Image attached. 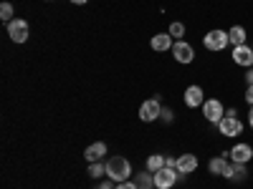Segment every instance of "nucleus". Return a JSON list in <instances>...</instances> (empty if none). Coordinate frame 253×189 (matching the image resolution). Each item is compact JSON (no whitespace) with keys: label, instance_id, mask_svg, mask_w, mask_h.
<instances>
[{"label":"nucleus","instance_id":"9b49d317","mask_svg":"<svg viewBox=\"0 0 253 189\" xmlns=\"http://www.w3.org/2000/svg\"><path fill=\"white\" fill-rule=\"evenodd\" d=\"M230 159H233L236 164H248L253 159V146L251 144H236L233 149H230Z\"/></svg>","mask_w":253,"mask_h":189},{"label":"nucleus","instance_id":"a211bd4d","mask_svg":"<svg viewBox=\"0 0 253 189\" xmlns=\"http://www.w3.org/2000/svg\"><path fill=\"white\" fill-rule=\"evenodd\" d=\"M162 166H165V157L162 154H152V157H147V172H160L162 169Z\"/></svg>","mask_w":253,"mask_h":189},{"label":"nucleus","instance_id":"1a4fd4ad","mask_svg":"<svg viewBox=\"0 0 253 189\" xmlns=\"http://www.w3.org/2000/svg\"><path fill=\"white\" fill-rule=\"evenodd\" d=\"M205 103V91L198 86V83H193V86L185 89V106L187 109H198Z\"/></svg>","mask_w":253,"mask_h":189},{"label":"nucleus","instance_id":"f3484780","mask_svg":"<svg viewBox=\"0 0 253 189\" xmlns=\"http://www.w3.org/2000/svg\"><path fill=\"white\" fill-rule=\"evenodd\" d=\"M134 184H137L139 189H155V174H152V172H139Z\"/></svg>","mask_w":253,"mask_h":189},{"label":"nucleus","instance_id":"7c9ffc66","mask_svg":"<svg viewBox=\"0 0 253 189\" xmlns=\"http://www.w3.org/2000/svg\"><path fill=\"white\" fill-rule=\"evenodd\" d=\"M74 5H84V3H89V0H71Z\"/></svg>","mask_w":253,"mask_h":189},{"label":"nucleus","instance_id":"9d476101","mask_svg":"<svg viewBox=\"0 0 253 189\" xmlns=\"http://www.w3.org/2000/svg\"><path fill=\"white\" fill-rule=\"evenodd\" d=\"M233 63L243 68H253V48L246 43V46H236L233 48Z\"/></svg>","mask_w":253,"mask_h":189},{"label":"nucleus","instance_id":"39448f33","mask_svg":"<svg viewBox=\"0 0 253 189\" xmlns=\"http://www.w3.org/2000/svg\"><path fill=\"white\" fill-rule=\"evenodd\" d=\"M203 116L210 121V124H220V119L225 116V106H223V103L218 101V98H205V103H203Z\"/></svg>","mask_w":253,"mask_h":189},{"label":"nucleus","instance_id":"cd10ccee","mask_svg":"<svg viewBox=\"0 0 253 189\" xmlns=\"http://www.w3.org/2000/svg\"><path fill=\"white\" fill-rule=\"evenodd\" d=\"M246 101L253 106V86H248V89H246Z\"/></svg>","mask_w":253,"mask_h":189},{"label":"nucleus","instance_id":"6e6552de","mask_svg":"<svg viewBox=\"0 0 253 189\" xmlns=\"http://www.w3.org/2000/svg\"><path fill=\"white\" fill-rule=\"evenodd\" d=\"M172 56L177 63H182V66H187V63L195 61V48L187 43V40H177V43L172 46Z\"/></svg>","mask_w":253,"mask_h":189},{"label":"nucleus","instance_id":"20e7f679","mask_svg":"<svg viewBox=\"0 0 253 189\" xmlns=\"http://www.w3.org/2000/svg\"><path fill=\"white\" fill-rule=\"evenodd\" d=\"M218 131H220L225 139H236V136L243 134V121H241L238 116L225 114V116L220 119V124H218Z\"/></svg>","mask_w":253,"mask_h":189},{"label":"nucleus","instance_id":"0eeeda50","mask_svg":"<svg viewBox=\"0 0 253 189\" xmlns=\"http://www.w3.org/2000/svg\"><path fill=\"white\" fill-rule=\"evenodd\" d=\"M8 35H10L13 43H26L28 40V23L23 18H13L8 23Z\"/></svg>","mask_w":253,"mask_h":189},{"label":"nucleus","instance_id":"c85d7f7f","mask_svg":"<svg viewBox=\"0 0 253 189\" xmlns=\"http://www.w3.org/2000/svg\"><path fill=\"white\" fill-rule=\"evenodd\" d=\"M246 83H248V86H253V68H248V73H246Z\"/></svg>","mask_w":253,"mask_h":189},{"label":"nucleus","instance_id":"2eb2a0df","mask_svg":"<svg viewBox=\"0 0 253 189\" xmlns=\"http://www.w3.org/2000/svg\"><path fill=\"white\" fill-rule=\"evenodd\" d=\"M225 157H230V152H223L220 157H213V159H210V164H208V172L213 174V177H223L225 166H228V159H225Z\"/></svg>","mask_w":253,"mask_h":189},{"label":"nucleus","instance_id":"412c9836","mask_svg":"<svg viewBox=\"0 0 253 189\" xmlns=\"http://www.w3.org/2000/svg\"><path fill=\"white\" fill-rule=\"evenodd\" d=\"M170 33L175 40H182V35H185V23H180V20H175V23H170Z\"/></svg>","mask_w":253,"mask_h":189},{"label":"nucleus","instance_id":"2f4dec72","mask_svg":"<svg viewBox=\"0 0 253 189\" xmlns=\"http://www.w3.org/2000/svg\"><path fill=\"white\" fill-rule=\"evenodd\" d=\"M251 48H253V40H251Z\"/></svg>","mask_w":253,"mask_h":189},{"label":"nucleus","instance_id":"4468645a","mask_svg":"<svg viewBox=\"0 0 253 189\" xmlns=\"http://www.w3.org/2000/svg\"><path fill=\"white\" fill-rule=\"evenodd\" d=\"M198 169V157L195 154H182V157H177V172L180 174H193Z\"/></svg>","mask_w":253,"mask_h":189},{"label":"nucleus","instance_id":"f257e3e1","mask_svg":"<svg viewBox=\"0 0 253 189\" xmlns=\"http://www.w3.org/2000/svg\"><path fill=\"white\" fill-rule=\"evenodd\" d=\"M107 177L112 179V182H126L132 177V164H129V159L126 157H112L109 161H107Z\"/></svg>","mask_w":253,"mask_h":189},{"label":"nucleus","instance_id":"5701e85b","mask_svg":"<svg viewBox=\"0 0 253 189\" xmlns=\"http://www.w3.org/2000/svg\"><path fill=\"white\" fill-rule=\"evenodd\" d=\"M172 119H175V114H172V109H165V106H162V114H160V121H162V124H172Z\"/></svg>","mask_w":253,"mask_h":189},{"label":"nucleus","instance_id":"7ed1b4c3","mask_svg":"<svg viewBox=\"0 0 253 189\" xmlns=\"http://www.w3.org/2000/svg\"><path fill=\"white\" fill-rule=\"evenodd\" d=\"M185 174H180L177 169H170V166H162L160 172H155V189H172L175 182H182Z\"/></svg>","mask_w":253,"mask_h":189},{"label":"nucleus","instance_id":"393cba45","mask_svg":"<svg viewBox=\"0 0 253 189\" xmlns=\"http://www.w3.org/2000/svg\"><path fill=\"white\" fill-rule=\"evenodd\" d=\"M114 189H139V187H137L134 182H129V179H126V182H119Z\"/></svg>","mask_w":253,"mask_h":189},{"label":"nucleus","instance_id":"6ab92c4d","mask_svg":"<svg viewBox=\"0 0 253 189\" xmlns=\"http://www.w3.org/2000/svg\"><path fill=\"white\" fill-rule=\"evenodd\" d=\"M89 177H107V161H91L89 164Z\"/></svg>","mask_w":253,"mask_h":189},{"label":"nucleus","instance_id":"bb28decb","mask_svg":"<svg viewBox=\"0 0 253 189\" xmlns=\"http://www.w3.org/2000/svg\"><path fill=\"white\" fill-rule=\"evenodd\" d=\"M223 177H225V179H230V177H233V161H228V166H225Z\"/></svg>","mask_w":253,"mask_h":189},{"label":"nucleus","instance_id":"dca6fc26","mask_svg":"<svg viewBox=\"0 0 253 189\" xmlns=\"http://www.w3.org/2000/svg\"><path fill=\"white\" fill-rule=\"evenodd\" d=\"M246 38H248V33H246V28L243 26H233L228 31V40H230V46H246Z\"/></svg>","mask_w":253,"mask_h":189},{"label":"nucleus","instance_id":"f8f14e48","mask_svg":"<svg viewBox=\"0 0 253 189\" xmlns=\"http://www.w3.org/2000/svg\"><path fill=\"white\" fill-rule=\"evenodd\" d=\"M150 46H152V51L165 53V51H172L175 43H172V35H170V33H157V35H152Z\"/></svg>","mask_w":253,"mask_h":189},{"label":"nucleus","instance_id":"423d86ee","mask_svg":"<svg viewBox=\"0 0 253 189\" xmlns=\"http://www.w3.org/2000/svg\"><path fill=\"white\" fill-rule=\"evenodd\" d=\"M160 114H162V103H160V96L157 98H147L142 106H139V119L144 121V124H152V121H157L160 119Z\"/></svg>","mask_w":253,"mask_h":189},{"label":"nucleus","instance_id":"aec40b11","mask_svg":"<svg viewBox=\"0 0 253 189\" xmlns=\"http://www.w3.org/2000/svg\"><path fill=\"white\" fill-rule=\"evenodd\" d=\"M248 177V164H236L233 161V177H230V182H243Z\"/></svg>","mask_w":253,"mask_h":189},{"label":"nucleus","instance_id":"c756f323","mask_svg":"<svg viewBox=\"0 0 253 189\" xmlns=\"http://www.w3.org/2000/svg\"><path fill=\"white\" fill-rule=\"evenodd\" d=\"M248 126L253 129V106H251V111H248Z\"/></svg>","mask_w":253,"mask_h":189},{"label":"nucleus","instance_id":"b1692460","mask_svg":"<svg viewBox=\"0 0 253 189\" xmlns=\"http://www.w3.org/2000/svg\"><path fill=\"white\" fill-rule=\"evenodd\" d=\"M94 189H114V182H112V179L107 177V179H104V182H99V184H96Z\"/></svg>","mask_w":253,"mask_h":189},{"label":"nucleus","instance_id":"ddd939ff","mask_svg":"<svg viewBox=\"0 0 253 189\" xmlns=\"http://www.w3.org/2000/svg\"><path fill=\"white\" fill-rule=\"evenodd\" d=\"M84 157H86L89 164H91V161H101L104 157H107V144H104V141H94V144H89V146H86V152H84Z\"/></svg>","mask_w":253,"mask_h":189},{"label":"nucleus","instance_id":"4be33fe9","mask_svg":"<svg viewBox=\"0 0 253 189\" xmlns=\"http://www.w3.org/2000/svg\"><path fill=\"white\" fill-rule=\"evenodd\" d=\"M13 5L10 3H3V5H0V18H3L5 20V23H10V20H13Z\"/></svg>","mask_w":253,"mask_h":189},{"label":"nucleus","instance_id":"f03ea898","mask_svg":"<svg viewBox=\"0 0 253 189\" xmlns=\"http://www.w3.org/2000/svg\"><path fill=\"white\" fill-rule=\"evenodd\" d=\"M203 46H205L208 51H213V53L223 51L225 46H230V40H228V31H220V28L208 31V33L203 35Z\"/></svg>","mask_w":253,"mask_h":189},{"label":"nucleus","instance_id":"a878e982","mask_svg":"<svg viewBox=\"0 0 253 189\" xmlns=\"http://www.w3.org/2000/svg\"><path fill=\"white\" fill-rule=\"evenodd\" d=\"M165 166H170V169H177V157H165Z\"/></svg>","mask_w":253,"mask_h":189}]
</instances>
